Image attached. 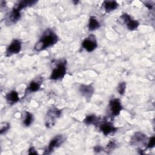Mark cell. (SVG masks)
<instances>
[{"mask_svg":"<svg viewBox=\"0 0 155 155\" xmlns=\"http://www.w3.org/2000/svg\"><path fill=\"white\" fill-rule=\"evenodd\" d=\"M99 130L102 133L104 136H108L111 133L117 131V128L113 125L111 122L107 121L104 120L102 121L97 125Z\"/></svg>","mask_w":155,"mask_h":155,"instance_id":"cell-9","label":"cell"},{"mask_svg":"<svg viewBox=\"0 0 155 155\" xmlns=\"http://www.w3.org/2000/svg\"><path fill=\"white\" fill-rule=\"evenodd\" d=\"M65 138L62 134H57L54 136L50 141L48 146L44 150V154H49L52 153L54 150L61 146L64 142Z\"/></svg>","mask_w":155,"mask_h":155,"instance_id":"cell-4","label":"cell"},{"mask_svg":"<svg viewBox=\"0 0 155 155\" xmlns=\"http://www.w3.org/2000/svg\"><path fill=\"white\" fill-rule=\"evenodd\" d=\"M22 120L24 125L25 127H29L34 120V116L30 112L28 111H24Z\"/></svg>","mask_w":155,"mask_h":155,"instance_id":"cell-19","label":"cell"},{"mask_svg":"<svg viewBox=\"0 0 155 155\" xmlns=\"http://www.w3.org/2000/svg\"><path fill=\"white\" fill-rule=\"evenodd\" d=\"M93 150H94V151L96 153H100L101 151H103V148L100 146V145H96L95 146L94 148H93Z\"/></svg>","mask_w":155,"mask_h":155,"instance_id":"cell-25","label":"cell"},{"mask_svg":"<svg viewBox=\"0 0 155 155\" xmlns=\"http://www.w3.org/2000/svg\"><path fill=\"white\" fill-rule=\"evenodd\" d=\"M37 2H38V1L22 0V1L18 2L14 5V7L21 12V10H22V9L26 8L28 7H31L33 5H35Z\"/></svg>","mask_w":155,"mask_h":155,"instance_id":"cell-15","label":"cell"},{"mask_svg":"<svg viewBox=\"0 0 155 155\" xmlns=\"http://www.w3.org/2000/svg\"><path fill=\"white\" fill-rule=\"evenodd\" d=\"M148 140V138L145 134L140 131L136 132L131 138V143L133 145L137 143H142L146 142Z\"/></svg>","mask_w":155,"mask_h":155,"instance_id":"cell-14","label":"cell"},{"mask_svg":"<svg viewBox=\"0 0 155 155\" xmlns=\"http://www.w3.org/2000/svg\"><path fill=\"white\" fill-rule=\"evenodd\" d=\"M28 154H38V153H37V151L35 150V147H31L28 149Z\"/></svg>","mask_w":155,"mask_h":155,"instance_id":"cell-26","label":"cell"},{"mask_svg":"<svg viewBox=\"0 0 155 155\" xmlns=\"http://www.w3.org/2000/svg\"><path fill=\"white\" fill-rule=\"evenodd\" d=\"M119 20L120 22L125 24L127 29L130 31L136 30L139 25V22L133 19L131 16L127 13H122L119 18Z\"/></svg>","mask_w":155,"mask_h":155,"instance_id":"cell-6","label":"cell"},{"mask_svg":"<svg viewBox=\"0 0 155 155\" xmlns=\"http://www.w3.org/2000/svg\"><path fill=\"white\" fill-rule=\"evenodd\" d=\"M144 5L145 7H147L149 10H151L153 8V3H152L150 1H147L145 2H144Z\"/></svg>","mask_w":155,"mask_h":155,"instance_id":"cell-24","label":"cell"},{"mask_svg":"<svg viewBox=\"0 0 155 155\" xmlns=\"http://www.w3.org/2000/svg\"><path fill=\"white\" fill-rule=\"evenodd\" d=\"M155 145V137L152 136L148 139V142L147 143V148H152L154 147Z\"/></svg>","mask_w":155,"mask_h":155,"instance_id":"cell-23","label":"cell"},{"mask_svg":"<svg viewBox=\"0 0 155 155\" xmlns=\"http://www.w3.org/2000/svg\"><path fill=\"white\" fill-rule=\"evenodd\" d=\"M10 124L7 122H3L1 124L0 127V133L1 135L5 134L10 129Z\"/></svg>","mask_w":155,"mask_h":155,"instance_id":"cell-22","label":"cell"},{"mask_svg":"<svg viewBox=\"0 0 155 155\" xmlns=\"http://www.w3.org/2000/svg\"><path fill=\"white\" fill-rule=\"evenodd\" d=\"M58 39L57 34L53 30L48 28L43 32L39 39L36 42L34 49L36 51H43L56 44Z\"/></svg>","mask_w":155,"mask_h":155,"instance_id":"cell-1","label":"cell"},{"mask_svg":"<svg viewBox=\"0 0 155 155\" xmlns=\"http://www.w3.org/2000/svg\"><path fill=\"white\" fill-rule=\"evenodd\" d=\"M67 73V61L65 59L59 61L56 66L52 69L50 79L59 81L62 79Z\"/></svg>","mask_w":155,"mask_h":155,"instance_id":"cell-2","label":"cell"},{"mask_svg":"<svg viewBox=\"0 0 155 155\" xmlns=\"http://www.w3.org/2000/svg\"><path fill=\"white\" fill-rule=\"evenodd\" d=\"M42 82V80L41 78H38V79L31 81L25 90L24 96L27 95L28 93H34L39 91V89L41 88Z\"/></svg>","mask_w":155,"mask_h":155,"instance_id":"cell-11","label":"cell"},{"mask_svg":"<svg viewBox=\"0 0 155 155\" xmlns=\"http://www.w3.org/2000/svg\"><path fill=\"white\" fill-rule=\"evenodd\" d=\"M102 6L105 13H108L117 9L119 4L115 1H105L102 3Z\"/></svg>","mask_w":155,"mask_h":155,"instance_id":"cell-16","label":"cell"},{"mask_svg":"<svg viewBox=\"0 0 155 155\" xmlns=\"http://www.w3.org/2000/svg\"><path fill=\"white\" fill-rule=\"evenodd\" d=\"M82 47L87 52H92L97 47V41L93 34H90L82 42Z\"/></svg>","mask_w":155,"mask_h":155,"instance_id":"cell-7","label":"cell"},{"mask_svg":"<svg viewBox=\"0 0 155 155\" xmlns=\"http://www.w3.org/2000/svg\"><path fill=\"white\" fill-rule=\"evenodd\" d=\"M101 119L99 117H97V116L91 114L87 115L84 118L83 122L88 125H97L101 122Z\"/></svg>","mask_w":155,"mask_h":155,"instance_id":"cell-17","label":"cell"},{"mask_svg":"<svg viewBox=\"0 0 155 155\" xmlns=\"http://www.w3.org/2000/svg\"><path fill=\"white\" fill-rule=\"evenodd\" d=\"M126 87H127V85L125 82H121L119 84V85L117 87V91L120 95L122 96L125 94V90H126Z\"/></svg>","mask_w":155,"mask_h":155,"instance_id":"cell-21","label":"cell"},{"mask_svg":"<svg viewBox=\"0 0 155 155\" xmlns=\"http://www.w3.org/2000/svg\"><path fill=\"white\" fill-rule=\"evenodd\" d=\"M101 27V24L95 16H91L90 17L88 23V30L90 31H93L97 30Z\"/></svg>","mask_w":155,"mask_h":155,"instance_id":"cell-18","label":"cell"},{"mask_svg":"<svg viewBox=\"0 0 155 155\" xmlns=\"http://www.w3.org/2000/svg\"><path fill=\"white\" fill-rule=\"evenodd\" d=\"M117 147V143L114 140H110L107 145H106L105 148V151H113Z\"/></svg>","mask_w":155,"mask_h":155,"instance_id":"cell-20","label":"cell"},{"mask_svg":"<svg viewBox=\"0 0 155 155\" xmlns=\"http://www.w3.org/2000/svg\"><path fill=\"white\" fill-rule=\"evenodd\" d=\"M79 91L82 96L88 99L91 98L94 93V88L91 85L82 84L80 85Z\"/></svg>","mask_w":155,"mask_h":155,"instance_id":"cell-12","label":"cell"},{"mask_svg":"<svg viewBox=\"0 0 155 155\" xmlns=\"http://www.w3.org/2000/svg\"><path fill=\"white\" fill-rule=\"evenodd\" d=\"M21 11L13 7L5 19V24L7 25L14 24L21 19Z\"/></svg>","mask_w":155,"mask_h":155,"instance_id":"cell-10","label":"cell"},{"mask_svg":"<svg viewBox=\"0 0 155 155\" xmlns=\"http://www.w3.org/2000/svg\"><path fill=\"white\" fill-rule=\"evenodd\" d=\"M61 110L53 107L50 108L45 115V125L47 128H51L55 124L56 120L61 115Z\"/></svg>","mask_w":155,"mask_h":155,"instance_id":"cell-3","label":"cell"},{"mask_svg":"<svg viewBox=\"0 0 155 155\" xmlns=\"http://www.w3.org/2000/svg\"><path fill=\"white\" fill-rule=\"evenodd\" d=\"M5 99L7 102L10 105L16 104L20 100L18 93L16 90H11L7 93L5 96Z\"/></svg>","mask_w":155,"mask_h":155,"instance_id":"cell-13","label":"cell"},{"mask_svg":"<svg viewBox=\"0 0 155 155\" xmlns=\"http://www.w3.org/2000/svg\"><path fill=\"white\" fill-rule=\"evenodd\" d=\"M123 107L121 101L118 98H114L109 101L108 111L111 117H114L120 114Z\"/></svg>","mask_w":155,"mask_h":155,"instance_id":"cell-5","label":"cell"},{"mask_svg":"<svg viewBox=\"0 0 155 155\" xmlns=\"http://www.w3.org/2000/svg\"><path fill=\"white\" fill-rule=\"evenodd\" d=\"M22 48V43L18 39H14L8 45L5 50V55L8 57L13 54H18Z\"/></svg>","mask_w":155,"mask_h":155,"instance_id":"cell-8","label":"cell"}]
</instances>
